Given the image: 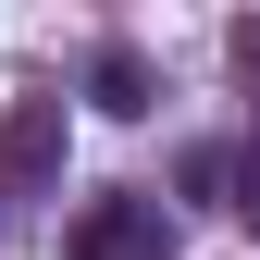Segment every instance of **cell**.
Segmentation results:
<instances>
[{
	"instance_id": "2",
	"label": "cell",
	"mask_w": 260,
	"mask_h": 260,
	"mask_svg": "<svg viewBox=\"0 0 260 260\" xmlns=\"http://www.w3.org/2000/svg\"><path fill=\"white\" fill-rule=\"evenodd\" d=\"M50 174H62V100H13L0 112V199H25Z\"/></svg>"
},
{
	"instance_id": "4",
	"label": "cell",
	"mask_w": 260,
	"mask_h": 260,
	"mask_svg": "<svg viewBox=\"0 0 260 260\" xmlns=\"http://www.w3.org/2000/svg\"><path fill=\"white\" fill-rule=\"evenodd\" d=\"M236 223L260 236V149H236Z\"/></svg>"
},
{
	"instance_id": "1",
	"label": "cell",
	"mask_w": 260,
	"mask_h": 260,
	"mask_svg": "<svg viewBox=\"0 0 260 260\" xmlns=\"http://www.w3.org/2000/svg\"><path fill=\"white\" fill-rule=\"evenodd\" d=\"M75 260H174V211H161L149 186H124V199H87Z\"/></svg>"
},
{
	"instance_id": "5",
	"label": "cell",
	"mask_w": 260,
	"mask_h": 260,
	"mask_svg": "<svg viewBox=\"0 0 260 260\" xmlns=\"http://www.w3.org/2000/svg\"><path fill=\"white\" fill-rule=\"evenodd\" d=\"M223 50H236V75H260V13H248V25H236Z\"/></svg>"
},
{
	"instance_id": "3",
	"label": "cell",
	"mask_w": 260,
	"mask_h": 260,
	"mask_svg": "<svg viewBox=\"0 0 260 260\" xmlns=\"http://www.w3.org/2000/svg\"><path fill=\"white\" fill-rule=\"evenodd\" d=\"M87 100H100L112 124H137V112H149V62H137V50H100V62H87Z\"/></svg>"
}]
</instances>
